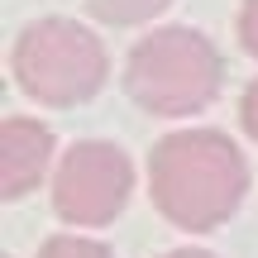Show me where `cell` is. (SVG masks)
Here are the masks:
<instances>
[{
  "mask_svg": "<svg viewBox=\"0 0 258 258\" xmlns=\"http://www.w3.org/2000/svg\"><path fill=\"white\" fill-rule=\"evenodd\" d=\"M148 196L177 230L206 234L225 225L249 196L244 148L220 129H177L148 153Z\"/></svg>",
  "mask_w": 258,
  "mask_h": 258,
  "instance_id": "obj_1",
  "label": "cell"
},
{
  "mask_svg": "<svg viewBox=\"0 0 258 258\" xmlns=\"http://www.w3.org/2000/svg\"><path fill=\"white\" fill-rule=\"evenodd\" d=\"M225 86V57L201 29L167 24L144 34L124 57V91L158 120L201 115Z\"/></svg>",
  "mask_w": 258,
  "mask_h": 258,
  "instance_id": "obj_2",
  "label": "cell"
},
{
  "mask_svg": "<svg viewBox=\"0 0 258 258\" xmlns=\"http://www.w3.org/2000/svg\"><path fill=\"white\" fill-rule=\"evenodd\" d=\"M10 77L34 105L72 110V105L101 96L105 77H110V53H105L101 34H91L82 19L43 15L15 34Z\"/></svg>",
  "mask_w": 258,
  "mask_h": 258,
  "instance_id": "obj_3",
  "label": "cell"
},
{
  "mask_svg": "<svg viewBox=\"0 0 258 258\" xmlns=\"http://www.w3.org/2000/svg\"><path fill=\"white\" fill-rule=\"evenodd\" d=\"M134 196V163L110 139H77L53 167V211L62 225H110Z\"/></svg>",
  "mask_w": 258,
  "mask_h": 258,
  "instance_id": "obj_4",
  "label": "cell"
},
{
  "mask_svg": "<svg viewBox=\"0 0 258 258\" xmlns=\"http://www.w3.org/2000/svg\"><path fill=\"white\" fill-rule=\"evenodd\" d=\"M53 148H57V139L43 120L5 115V124H0V196L19 201V196L34 191L48 177V167H57Z\"/></svg>",
  "mask_w": 258,
  "mask_h": 258,
  "instance_id": "obj_5",
  "label": "cell"
},
{
  "mask_svg": "<svg viewBox=\"0 0 258 258\" xmlns=\"http://www.w3.org/2000/svg\"><path fill=\"white\" fill-rule=\"evenodd\" d=\"M167 5H172V0H86L91 19H101V24H110V29H134V24H144V19L163 15Z\"/></svg>",
  "mask_w": 258,
  "mask_h": 258,
  "instance_id": "obj_6",
  "label": "cell"
},
{
  "mask_svg": "<svg viewBox=\"0 0 258 258\" xmlns=\"http://www.w3.org/2000/svg\"><path fill=\"white\" fill-rule=\"evenodd\" d=\"M38 258H115V253L91 234H53V239H43Z\"/></svg>",
  "mask_w": 258,
  "mask_h": 258,
  "instance_id": "obj_7",
  "label": "cell"
},
{
  "mask_svg": "<svg viewBox=\"0 0 258 258\" xmlns=\"http://www.w3.org/2000/svg\"><path fill=\"white\" fill-rule=\"evenodd\" d=\"M234 34H239V48L249 57H258V0H244L239 15H234Z\"/></svg>",
  "mask_w": 258,
  "mask_h": 258,
  "instance_id": "obj_8",
  "label": "cell"
},
{
  "mask_svg": "<svg viewBox=\"0 0 258 258\" xmlns=\"http://www.w3.org/2000/svg\"><path fill=\"white\" fill-rule=\"evenodd\" d=\"M239 129L258 144V77L244 86V96H239Z\"/></svg>",
  "mask_w": 258,
  "mask_h": 258,
  "instance_id": "obj_9",
  "label": "cell"
},
{
  "mask_svg": "<svg viewBox=\"0 0 258 258\" xmlns=\"http://www.w3.org/2000/svg\"><path fill=\"white\" fill-rule=\"evenodd\" d=\"M163 258H215V253H206V249H177V253H163Z\"/></svg>",
  "mask_w": 258,
  "mask_h": 258,
  "instance_id": "obj_10",
  "label": "cell"
}]
</instances>
